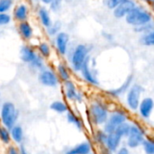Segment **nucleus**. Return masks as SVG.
<instances>
[{
    "label": "nucleus",
    "mask_w": 154,
    "mask_h": 154,
    "mask_svg": "<svg viewBox=\"0 0 154 154\" xmlns=\"http://www.w3.org/2000/svg\"><path fill=\"white\" fill-rule=\"evenodd\" d=\"M64 0H52L49 5V9L51 13H59L63 5Z\"/></svg>",
    "instance_id": "36"
},
{
    "label": "nucleus",
    "mask_w": 154,
    "mask_h": 154,
    "mask_svg": "<svg viewBox=\"0 0 154 154\" xmlns=\"http://www.w3.org/2000/svg\"><path fill=\"white\" fill-rule=\"evenodd\" d=\"M116 154H130V151L126 146H122L116 152Z\"/></svg>",
    "instance_id": "41"
},
{
    "label": "nucleus",
    "mask_w": 154,
    "mask_h": 154,
    "mask_svg": "<svg viewBox=\"0 0 154 154\" xmlns=\"http://www.w3.org/2000/svg\"><path fill=\"white\" fill-rule=\"evenodd\" d=\"M122 138L117 135L116 133H112V134H107V139L106 142V147L110 150L112 152H116L120 147H121V143H122Z\"/></svg>",
    "instance_id": "22"
},
{
    "label": "nucleus",
    "mask_w": 154,
    "mask_h": 154,
    "mask_svg": "<svg viewBox=\"0 0 154 154\" xmlns=\"http://www.w3.org/2000/svg\"><path fill=\"white\" fill-rule=\"evenodd\" d=\"M129 119L128 112L123 107H116L113 109L108 116L107 121L103 125V130L108 134L116 131V129L122 124L127 122Z\"/></svg>",
    "instance_id": "5"
},
{
    "label": "nucleus",
    "mask_w": 154,
    "mask_h": 154,
    "mask_svg": "<svg viewBox=\"0 0 154 154\" xmlns=\"http://www.w3.org/2000/svg\"><path fill=\"white\" fill-rule=\"evenodd\" d=\"M90 46L85 43H78L69 49L67 56L69 63V66L72 71L79 73L84 63L90 57Z\"/></svg>",
    "instance_id": "2"
},
{
    "label": "nucleus",
    "mask_w": 154,
    "mask_h": 154,
    "mask_svg": "<svg viewBox=\"0 0 154 154\" xmlns=\"http://www.w3.org/2000/svg\"><path fill=\"white\" fill-rule=\"evenodd\" d=\"M154 110V100L150 97H146L142 98L140 105L138 106V114L139 116L144 119V120H149L152 115Z\"/></svg>",
    "instance_id": "13"
},
{
    "label": "nucleus",
    "mask_w": 154,
    "mask_h": 154,
    "mask_svg": "<svg viewBox=\"0 0 154 154\" xmlns=\"http://www.w3.org/2000/svg\"><path fill=\"white\" fill-rule=\"evenodd\" d=\"M39 1L42 5H49L52 0H39Z\"/></svg>",
    "instance_id": "43"
},
{
    "label": "nucleus",
    "mask_w": 154,
    "mask_h": 154,
    "mask_svg": "<svg viewBox=\"0 0 154 154\" xmlns=\"http://www.w3.org/2000/svg\"><path fill=\"white\" fill-rule=\"evenodd\" d=\"M53 45L56 52L60 57L68 55L70 49V36L68 32L61 31L53 38Z\"/></svg>",
    "instance_id": "10"
},
{
    "label": "nucleus",
    "mask_w": 154,
    "mask_h": 154,
    "mask_svg": "<svg viewBox=\"0 0 154 154\" xmlns=\"http://www.w3.org/2000/svg\"><path fill=\"white\" fill-rule=\"evenodd\" d=\"M31 16V7L28 3L24 1L17 2L12 10V17L13 20L15 21L17 23L29 21Z\"/></svg>",
    "instance_id": "12"
},
{
    "label": "nucleus",
    "mask_w": 154,
    "mask_h": 154,
    "mask_svg": "<svg viewBox=\"0 0 154 154\" xmlns=\"http://www.w3.org/2000/svg\"><path fill=\"white\" fill-rule=\"evenodd\" d=\"M61 28L62 23H60V21H53L52 23L45 29V32L50 38H54L58 33L61 32Z\"/></svg>",
    "instance_id": "27"
},
{
    "label": "nucleus",
    "mask_w": 154,
    "mask_h": 154,
    "mask_svg": "<svg viewBox=\"0 0 154 154\" xmlns=\"http://www.w3.org/2000/svg\"><path fill=\"white\" fill-rule=\"evenodd\" d=\"M136 3L134 0H126L125 2L122 3L118 5L116 9L113 10V15L116 19H123L125 18L126 15L136 6Z\"/></svg>",
    "instance_id": "18"
},
{
    "label": "nucleus",
    "mask_w": 154,
    "mask_h": 154,
    "mask_svg": "<svg viewBox=\"0 0 154 154\" xmlns=\"http://www.w3.org/2000/svg\"><path fill=\"white\" fill-rule=\"evenodd\" d=\"M0 99H1V93H0Z\"/></svg>",
    "instance_id": "49"
},
{
    "label": "nucleus",
    "mask_w": 154,
    "mask_h": 154,
    "mask_svg": "<svg viewBox=\"0 0 154 154\" xmlns=\"http://www.w3.org/2000/svg\"><path fill=\"white\" fill-rule=\"evenodd\" d=\"M134 84V76L133 75H129L126 79L123 82V84L116 88L113 89H108L106 91V95L111 98H118L121 96L126 94V92L128 91V89L130 88V87Z\"/></svg>",
    "instance_id": "14"
},
{
    "label": "nucleus",
    "mask_w": 154,
    "mask_h": 154,
    "mask_svg": "<svg viewBox=\"0 0 154 154\" xmlns=\"http://www.w3.org/2000/svg\"><path fill=\"white\" fill-rule=\"evenodd\" d=\"M6 154H20L19 148L15 147L14 145H8L6 149Z\"/></svg>",
    "instance_id": "39"
},
{
    "label": "nucleus",
    "mask_w": 154,
    "mask_h": 154,
    "mask_svg": "<svg viewBox=\"0 0 154 154\" xmlns=\"http://www.w3.org/2000/svg\"><path fill=\"white\" fill-rule=\"evenodd\" d=\"M139 42L140 44L146 47H154V30L147 33L140 35Z\"/></svg>",
    "instance_id": "28"
},
{
    "label": "nucleus",
    "mask_w": 154,
    "mask_h": 154,
    "mask_svg": "<svg viewBox=\"0 0 154 154\" xmlns=\"http://www.w3.org/2000/svg\"><path fill=\"white\" fill-rule=\"evenodd\" d=\"M130 129H131V123L129 121L120 125L114 133H116L117 135H119L122 139H125L127 137V135L130 133Z\"/></svg>",
    "instance_id": "29"
},
{
    "label": "nucleus",
    "mask_w": 154,
    "mask_h": 154,
    "mask_svg": "<svg viewBox=\"0 0 154 154\" xmlns=\"http://www.w3.org/2000/svg\"><path fill=\"white\" fill-rule=\"evenodd\" d=\"M35 49L38 55H40L45 60H49L52 55V47L47 41L44 40L39 41V42L35 46Z\"/></svg>",
    "instance_id": "21"
},
{
    "label": "nucleus",
    "mask_w": 154,
    "mask_h": 154,
    "mask_svg": "<svg viewBox=\"0 0 154 154\" xmlns=\"http://www.w3.org/2000/svg\"><path fill=\"white\" fill-rule=\"evenodd\" d=\"M50 108L58 114H67V112L69 110V107L68 104L62 100H55L50 105Z\"/></svg>",
    "instance_id": "26"
},
{
    "label": "nucleus",
    "mask_w": 154,
    "mask_h": 154,
    "mask_svg": "<svg viewBox=\"0 0 154 154\" xmlns=\"http://www.w3.org/2000/svg\"><path fill=\"white\" fill-rule=\"evenodd\" d=\"M17 32L22 38L26 42H31L34 39V29L32 24L29 21L22 22L17 23Z\"/></svg>",
    "instance_id": "16"
},
{
    "label": "nucleus",
    "mask_w": 154,
    "mask_h": 154,
    "mask_svg": "<svg viewBox=\"0 0 154 154\" xmlns=\"http://www.w3.org/2000/svg\"><path fill=\"white\" fill-rule=\"evenodd\" d=\"M0 141L5 145H9L12 142L10 131H9V129L5 128V126H3V128L0 131Z\"/></svg>",
    "instance_id": "33"
},
{
    "label": "nucleus",
    "mask_w": 154,
    "mask_h": 154,
    "mask_svg": "<svg viewBox=\"0 0 154 154\" xmlns=\"http://www.w3.org/2000/svg\"><path fill=\"white\" fill-rule=\"evenodd\" d=\"M154 30V20L143 24V25H141V26H138V27H134V32L142 35V34H144V33H147L149 32H152Z\"/></svg>",
    "instance_id": "32"
},
{
    "label": "nucleus",
    "mask_w": 154,
    "mask_h": 154,
    "mask_svg": "<svg viewBox=\"0 0 154 154\" xmlns=\"http://www.w3.org/2000/svg\"><path fill=\"white\" fill-rule=\"evenodd\" d=\"M38 56L35 46L31 43H24L20 48V59L22 62L29 65Z\"/></svg>",
    "instance_id": "15"
},
{
    "label": "nucleus",
    "mask_w": 154,
    "mask_h": 154,
    "mask_svg": "<svg viewBox=\"0 0 154 154\" xmlns=\"http://www.w3.org/2000/svg\"><path fill=\"white\" fill-rule=\"evenodd\" d=\"M98 154H114L110 150H108L105 145L98 147Z\"/></svg>",
    "instance_id": "40"
},
{
    "label": "nucleus",
    "mask_w": 154,
    "mask_h": 154,
    "mask_svg": "<svg viewBox=\"0 0 154 154\" xmlns=\"http://www.w3.org/2000/svg\"><path fill=\"white\" fill-rule=\"evenodd\" d=\"M13 21L12 14L9 13H0V27L10 24Z\"/></svg>",
    "instance_id": "37"
},
{
    "label": "nucleus",
    "mask_w": 154,
    "mask_h": 154,
    "mask_svg": "<svg viewBox=\"0 0 154 154\" xmlns=\"http://www.w3.org/2000/svg\"><path fill=\"white\" fill-rule=\"evenodd\" d=\"M3 128V125H2V124L0 123V131H1V129Z\"/></svg>",
    "instance_id": "47"
},
{
    "label": "nucleus",
    "mask_w": 154,
    "mask_h": 154,
    "mask_svg": "<svg viewBox=\"0 0 154 154\" xmlns=\"http://www.w3.org/2000/svg\"><path fill=\"white\" fill-rule=\"evenodd\" d=\"M152 5V11H153V12H154V2H153V3H152V5Z\"/></svg>",
    "instance_id": "45"
},
{
    "label": "nucleus",
    "mask_w": 154,
    "mask_h": 154,
    "mask_svg": "<svg viewBox=\"0 0 154 154\" xmlns=\"http://www.w3.org/2000/svg\"><path fill=\"white\" fill-rule=\"evenodd\" d=\"M140 1L144 2V3H147V4H150V5H152L154 2V0H140Z\"/></svg>",
    "instance_id": "44"
},
{
    "label": "nucleus",
    "mask_w": 154,
    "mask_h": 154,
    "mask_svg": "<svg viewBox=\"0 0 154 154\" xmlns=\"http://www.w3.org/2000/svg\"><path fill=\"white\" fill-rule=\"evenodd\" d=\"M19 151H20V154H29V152H27V150L25 149V147L23 145H20Z\"/></svg>",
    "instance_id": "42"
},
{
    "label": "nucleus",
    "mask_w": 154,
    "mask_h": 154,
    "mask_svg": "<svg viewBox=\"0 0 154 154\" xmlns=\"http://www.w3.org/2000/svg\"><path fill=\"white\" fill-rule=\"evenodd\" d=\"M101 35H102V37H103L106 41H107V42H113L114 39H115L114 34L111 33V32H106V31L102 32Z\"/></svg>",
    "instance_id": "38"
},
{
    "label": "nucleus",
    "mask_w": 154,
    "mask_h": 154,
    "mask_svg": "<svg viewBox=\"0 0 154 154\" xmlns=\"http://www.w3.org/2000/svg\"><path fill=\"white\" fill-rule=\"evenodd\" d=\"M55 72L61 83L71 79V69L64 61H58L55 65Z\"/></svg>",
    "instance_id": "19"
},
{
    "label": "nucleus",
    "mask_w": 154,
    "mask_h": 154,
    "mask_svg": "<svg viewBox=\"0 0 154 154\" xmlns=\"http://www.w3.org/2000/svg\"><path fill=\"white\" fill-rule=\"evenodd\" d=\"M38 80L42 86L47 88H57L60 83L55 70L47 66L39 71Z\"/></svg>",
    "instance_id": "9"
},
{
    "label": "nucleus",
    "mask_w": 154,
    "mask_h": 154,
    "mask_svg": "<svg viewBox=\"0 0 154 154\" xmlns=\"http://www.w3.org/2000/svg\"><path fill=\"white\" fill-rule=\"evenodd\" d=\"M92 143L89 141H85L70 147L64 154H89L92 152Z\"/></svg>",
    "instance_id": "20"
},
{
    "label": "nucleus",
    "mask_w": 154,
    "mask_h": 154,
    "mask_svg": "<svg viewBox=\"0 0 154 154\" xmlns=\"http://www.w3.org/2000/svg\"><path fill=\"white\" fill-rule=\"evenodd\" d=\"M143 150L145 154H154V137L146 136L144 142L143 143Z\"/></svg>",
    "instance_id": "31"
},
{
    "label": "nucleus",
    "mask_w": 154,
    "mask_h": 154,
    "mask_svg": "<svg viewBox=\"0 0 154 154\" xmlns=\"http://www.w3.org/2000/svg\"><path fill=\"white\" fill-rule=\"evenodd\" d=\"M11 1H12V2H14V3H15V2L17 3V2H19V1H21V0H11Z\"/></svg>",
    "instance_id": "46"
},
{
    "label": "nucleus",
    "mask_w": 154,
    "mask_h": 154,
    "mask_svg": "<svg viewBox=\"0 0 154 154\" xmlns=\"http://www.w3.org/2000/svg\"><path fill=\"white\" fill-rule=\"evenodd\" d=\"M36 15H37V19H38L40 24L44 29L49 27L53 22L52 16H51V12L50 11L49 7H47L45 5H40L37 7Z\"/></svg>",
    "instance_id": "17"
},
{
    "label": "nucleus",
    "mask_w": 154,
    "mask_h": 154,
    "mask_svg": "<svg viewBox=\"0 0 154 154\" xmlns=\"http://www.w3.org/2000/svg\"><path fill=\"white\" fill-rule=\"evenodd\" d=\"M62 90L65 97L68 100L79 104H81L84 101V95L82 94L81 91L78 89L76 83L72 79H69L62 83Z\"/></svg>",
    "instance_id": "11"
},
{
    "label": "nucleus",
    "mask_w": 154,
    "mask_h": 154,
    "mask_svg": "<svg viewBox=\"0 0 154 154\" xmlns=\"http://www.w3.org/2000/svg\"><path fill=\"white\" fill-rule=\"evenodd\" d=\"M108 104L101 98H96L90 102L88 107V120L96 127L103 126L108 119L110 114Z\"/></svg>",
    "instance_id": "1"
},
{
    "label": "nucleus",
    "mask_w": 154,
    "mask_h": 154,
    "mask_svg": "<svg viewBox=\"0 0 154 154\" xmlns=\"http://www.w3.org/2000/svg\"><path fill=\"white\" fill-rule=\"evenodd\" d=\"M106 139H107V134L103 129H97L94 131L92 135V141L97 147L106 145Z\"/></svg>",
    "instance_id": "25"
},
{
    "label": "nucleus",
    "mask_w": 154,
    "mask_h": 154,
    "mask_svg": "<svg viewBox=\"0 0 154 154\" xmlns=\"http://www.w3.org/2000/svg\"><path fill=\"white\" fill-rule=\"evenodd\" d=\"M28 66H29V68H30L31 69L39 72L40 70H42V69H44V68L46 67L45 60H44L43 58H42L40 55H38V56L34 59V60H33L32 63H30Z\"/></svg>",
    "instance_id": "30"
},
{
    "label": "nucleus",
    "mask_w": 154,
    "mask_h": 154,
    "mask_svg": "<svg viewBox=\"0 0 154 154\" xmlns=\"http://www.w3.org/2000/svg\"><path fill=\"white\" fill-rule=\"evenodd\" d=\"M66 118H67V121L73 125L77 129L79 130H83L84 129V123H83V120L81 119V117L77 114L75 113L73 110H69L66 114Z\"/></svg>",
    "instance_id": "23"
},
{
    "label": "nucleus",
    "mask_w": 154,
    "mask_h": 154,
    "mask_svg": "<svg viewBox=\"0 0 154 154\" xmlns=\"http://www.w3.org/2000/svg\"><path fill=\"white\" fill-rule=\"evenodd\" d=\"M19 110L16 106L11 101L4 102L0 106V123L7 129H11L17 125L19 119Z\"/></svg>",
    "instance_id": "3"
},
{
    "label": "nucleus",
    "mask_w": 154,
    "mask_h": 154,
    "mask_svg": "<svg viewBox=\"0 0 154 154\" xmlns=\"http://www.w3.org/2000/svg\"><path fill=\"white\" fill-rule=\"evenodd\" d=\"M14 3L11 0H0V13H9L13 10Z\"/></svg>",
    "instance_id": "34"
},
{
    "label": "nucleus",
    "mask_w": 154,
    "mask_h": 154,
    "mask_svg": "<svg viewBox=\"0 0 154 154\" xmlns=\"http://www.w3.org/2000/svg\"><path fill=\"white\" fill-rule=\"evenodd\" d=\"M143 92V88L137 83H134L128 91L126 92L125 104L131 111H137L140 102L142 100V95Z\"/></svg>",
    "instance_id": "8"
},
{
    "label": "nucleus",
    "mask_w": 154,
    "mask_h": 154,
    "mask_svg": "<svg viewBox=\"0 0 154 154\" xmlns=\"http://www.w3.org/2000/svg\"><path fill=\"white\" fill-rule=\"evenodd\" d=\"M89 154H96V153H94V152H91V153H89Z\"/></svg>",
    "instance_id": "48"
},
{
    "label": "nucleus",
    "mask_w": 154,
    "mask_h": 154,
    "mask_svg": "<svg viewBox=\"0 0 154 154\" xmlns=\"http://www.w3.org/2000/svg\"><path fill=\"white\" fill-rule=\"evenodd\" d=\"M146 136V131L143 126L137 121L132 122L130 133L125 138L126 147L128 149H137L141 147Z\"/></svg>",
    "instance_id": "6"
},
{
    "label": "nucleus",
    "mask_w": 154,
    "mask_h": 154,
    "mask_svg": "<svg viewBox=\"0 0 154 154\" xmlns=\"http://www.w3.org/2000/svg\"><path fill=\"white\" fill-rule=\"evenodd\" d=\"M125 23L131 26L138 27L153 20L152 14L142 5H136L125 18Z\"/></svg>",
    "instance_id": "4"
},
{
    "label": "nucleus",
    "mask_w": 154,
    "mask_h": 154,
    "mask_svg": "<svg viewBox=\"0 0 154 154\" xmlns=\"http://www.w3.org/2000/svg\"><path fill=\"white\" fill-rule=\"evenodd\" d=\"M95 66H96V62L95 60L92 59L91 57H89L87 61L84 63L83 67L81 68L79 73L81 78L83 79V80L92 86V87H97L99 85V81L97 79V71L95 69Z\"/></svg>",
    "instance_id": "7"
},
{
    "label": "nucleus",
    "mask_w": 154,
    "mask_h": 154,
    "mask_svg": "<svg viewBox=\"0 0 154 154\" xmlns=\"http://www.w3.org/2000/svg\"><path fill=\"white\" fill-rule=\"evenodd\" d=\"M126 0H102L103 5L109 10L116 9L118 5H120L122 3L125 2Z\"/></svg>",
    "instance_id": "35"
},
{
    "label": "nucleus",
    "mask_w": 154,
    "mask_h": 154,
    "mask_svg": "<svg viewBox=\"0 0 154 154\" xmlns=\"http://www.w3.org/2000/svg\"><path fill=\"white\" fill-rule=\"evenodd\" d=\"M11 139L14 143L21 144L23 141V129L20 125H15L10 130Z\"/></svg>",
    "instance_id": "24"
}]
</instances>
